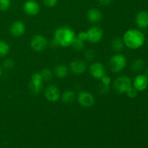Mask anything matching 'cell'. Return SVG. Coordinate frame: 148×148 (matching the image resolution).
Wrapping results in <instances>:
<instances>
[{
	"instance_id": "20",
	"label": "cell",
	"mask_w": 148,
	"mask_h": 148,
	"mask_svg": "<svg viewBox=\"0 0 148 148\" xmlns=\"http://www.w3.org/2000/svg\"><path fill=\"white\" fill-rule=\"evenodd\" d=\"M124 41H123V39L120 38L119 37L115 38L111 41V48L115 51H121L123 48H124Z\"/></svg>"
},
{
	"instance_id": "14",
	"label": "cell",
	"mask_w": 148,
	"mask_h": 148,
	"mask_svg": "<svg viewBox=\"0 0 148 148\" xmlns=\"http://www.w3.org/2000/svg\"><path fill=\"white\" fill-rule=\"evenodd\" d=\"M86 68V64L82 60H75L70 64V70L75 75H82L85 72Z\"/></svg>"
},
{
	"instance_id": "31",
	"label": "cell",
	"mask_w": 148,
	"mask_h": 148,
	"mask_svg": "<svg viewBox=\"0 0 148 148\" xmlns=\"http://www.w3.org/2000/svg\"><path fill=\"white\" fill-rule=\"evenodd\" d=\"M78 38H80L81 40H84V41H85V40H87V37H86V32H84V31H82L80 32V33H78L77 36Z\"/></svg>"
},
{
	"instance_id": "1",
	"label": "cell",
	"mask_w": 148,
	"mask_h": 148,
	"mask_svg": "<svg viewBox=\"0 0 148 148\" xmlns=\"http://www.w3.org/2000/svg\"><path fill=\"white\" fill-rule=\"evenodd\" d=\"M122 39L124 46L131 49H140L145 42V35L137 29H130L126 31Z\"/></svg>"
},
{
	"instance_id": "11",
	"label": "cell",
	"mask_w": 148,
	"mask_h": 148,
	"mask_svg": "<svg viewBox=\"0 0 148 148\" xmlns=\"http://www.w3.org/2000/svg\"><path fill=\"white\" fill-rule=\"evenodd\" d=\"M23 10L27 15L34 16L40 12V6L34 0H27L23 4Z\"/></svg>"
},
{
	"instance_id": "4",
	"label": "cell",
	"mask_w": 148,
	"mask_h": 148,
	"mask_svg": "<svg viewBox=\"0 0 148 148\" xmlns=\"http://www.w3.org/2000/svg\"><path fill=\"white\" fill-rule=\"evenodd\" d=\"M132 87L131 78L127 76H120L114 82V88L119 93H126Z\"/></svg>"
},
{
	"instance_id": "10",
	"label": "cell",
	"mask_w": 148,
	"mask_h": 148,
	"mask_svg": "<svg viewBox=\"0 0 148 148\" xmlns=\"http://www.w3.org/2000/svg\"><path fill=\"white\" fill-rule=\"evenodd\" d=\"M44 95L50 102H56L60 98V90L56 85H49L45 90Z\"/></svg>"
},
{
	"instance_id": "18",
	"label": "cell",
	"mask_w": 148,
	"mask_h": 148,
	"mask_svg": "<svg viewBox=\"0 0 148 148\" xmlns=\"http://www.w3.org/2000/svg\"><path fill=\"white\" fill-rule=\"evenodd\" d=\"M145 62L143 59H135L131 65V69L135 73H140L144 69Z\"/></svg>"
},
{
	"instance_id": "7",
	"label": "cell",
	"mask_w": 148,
	"mask_h": 148,
	"mask_svg": "<svg viewBox=\"0 0 148 148\" xmlns=\"http://www.w3.org/2000/svg\"><path fill=\"white\" fill-rule=\"evenodd\" d=\"M103 36V30L98 27H92L86 32L87 40L90 43H98Z\"/></svg>"
},
{
	"instance_id": "25",
	"label": "cell",
	"mask_w": 148,
	"mask_h": 148,
	"mask_svg": "<svg viewBox=\"0 0 148 148\" xmlns=\"http://www.w3.org/2000/svg\"><path fill=\"white\" fill-rule=\"evenodd\" d=\"M137 93H138V91H137L133 86L131 88H130V89L127 91V92H126L127 96L130 98H134L135 97H137Z\"/></svg>"
},
{
	"instance_id": "34",
	"label": "cell",
	"mask_w": 148,
	"mask_h": 148,
	"mask_svg": "<svg viewBox=\"0 0 148 148\" xmlns=\"http://www.w3.org/2000/svg\"><path fill=\"white\" fill-rule=\"evenodd\" d=\"M1 73H2V71H1V67H0V77H1Z\"/></svg>"
},
{
	"instance_id": "23",
	"label": "cell",
	"mask_w": 148,
	"mask_h": 148,
	"mask_svg": "<svg viewBox=\"0 0 148 148\" xmlns=\"http://www.w3.org/2000/svg\"><path fill=\"white\" fill-rule=\"evenodd\" d=\"M40 74L41 75L43 80L51 81L53 78V74H52L51 71L48 68H44L43 69H42Z\"/></svg>"
},
{
	"instance_id": "28",
	"label": "cell",
	"mask_w": 148,
	"mask_h": 148,
	"mask_svg": "<svg viewBox=\"0 0 148 148\" xmlns=\"http://www.w3.org/2000/svg\"><path fill=\"white\" fill-rule=\"evenodd\" d=\"M85 58L88 61H92L94 59V53L92 50H88L85 53Z\"/></svg>"
},
{
	"instance_id": "9",
	"label": "cell",
	"mask_w": 148,
	"mask_h": 148,
	"mask_svg": "<svg viewBox=\"0 0 148 148\" xmlns=\"http://www.w3.org/2000/svg\"><path fill=\"white\" fill-rule=\"evenodd\" d=\"M90 72L94 78L101 79L106 75V69L101 62H93L90 66Z\"/></svg>"
},
{
	"instance_id": "24",
	"label": "cell",
	"mask_w": 148,
	"mask_h": 148,
	"mask_svg": "<svg viewBox=\"0 0 148 148\" xmlns=\"http://www.w3.org/2000/svg\"><path fill=\"white\" fill-rule=\"evenodd\" d=\"M10 5H11L10 0H0V11H6L10 8Z\"/></svg>"
},
{
	"instance_id": "13",
	"label": "cell",
	"mask_w": 148,
	"mask_h": 148,
	"mask_svg": "<svg viewBox=\"0 0 148 148\" xmlns=\"http://www.w3.org/2000/svg\"><path fill=\"white\" fill-rule=\"evenodd\" d=\"M10 33L13 36L15 37H20L23 36L25 31V26L24 23H22L21 21H14V23H12V25L10 27Z\"/></svg>"
},
{
	"instance_id": "26",
	"label": "cell",
	"mask_w": 148,
	"mask_h": 148,
	"mask_svg": "<svg viewBox=\"0 0 148 148\" xmlns=\"http://www.w3.org/2000/svg\"><path fill=\"white\" fill-rule=\"evenodd\" d=\"M14 65V62L11 59H6L4 62L3 64V66H4L7 69H10V68H12Z\"/></svg>"
},
{
	"instance_id": "19",
	"label": "cell",
	"mask_w": 148,
	"mask_h": 148,
	"mask_svg": "<svg viewBox=\"0 0 148 148\" xmlns=\"http://www.w3.org/2000/svg\"><path fill=\"white\" fill-rule=\"evenodd\" d=\"M54 74L59 78H64L68 75V69L65 65L59 64L54 69Z\"/></svg>"
},
{
	"instance_id": "5",
	"label": "cell",
	"mask_w": 148,
	"mask_h": 148,
	"mask_svg": "<svg viewBox=\"0 0 148 148\" xmlns=\"http://www.w3.org/2000/svg\"><path fill=\"white\" fill-rule=\"evenodd\" d=\"M30 46L34 51L41 52L44 51L48 46L47 39L40 35H36L33 36L30 41Z\"/></svg>"
},
{
	"instance_id": "35",
	"label": "cell",
	"mask_w": 148,
	"mask_h": 148,
	"mask_svg": "<svg viewBox=\"0 0 148 148\" xmlns=\"http://www.w3.org/2000/svg\"><path fill=\"white\" fill-rule=\"evenodd\" d=\"M147 43H148V38H147Z\"/></svg>"
},
{
	"instance_id": "8",
	"label": "cell",
	"mask_w": 148,
	"mask_h": 148,
	"mask_svg": "<svg viewBox=\"0 0 148 148\" xmlns=\"http://www.w3.org/2000/svg\"><path fill=\"white\" fill-rule=\"evenodd\" d=\"M43 79L39 72H36L31 77V80L30 83V90L33 94L39 93L43 88Z\"/></svg>"
},
{
	"instance_id": "30",
	"label": "cell",
	"mask_w": 148,
	"mask_h": 148,
	"mask_svg": "<svg viewBox=\"0 0 148 148\" xmlns=\"http://www.w3.org/2000/svg\"><path fill=\"white\" fill-rule=\"evenodd\" d=\"M109 90V86L108 85H101V86L99 87V91L101 92L102 93H105V92H107Z\"/></svg>"
},
{
	"instance_id": "27",
	"label": "cell",
	"mask_w": 148,
	"mask_h": 148,
	"mask_svg": "<svg viewBox=\"0 0 148 148\" xmlns=\"http://www.w3.org/2000/svg\"><path fill=\"white\" fill-rule=\"evenodd\" d=\"M43 2L46 7H53L57 4L58 0H43Z\"/></svg>"
},
{
	"instance_id": "29",
	"label": "cell",
	"mask_w": 148,
	"mask_h": 148,
	"mask_svg": "<svg viewBox=\"0 0 148 148\" xmlns=\"http://www.w3.org/2000/svg\"><path fill=\"white\" fill-rule=\"evenodd\" d=\"M101 81H102V83L103 84V85H108V86H109L110 83H111V78L106 75L103 77L102 79H101Z\"/></svg>"
},
{
	"instance_id": "17",
	"label": "cell",
	"mask_w": 148,
	"mask_h": 148,
	"mask_svg": "<svg viewBox=\"0 0 148 148\" xmlns=\"http://www.w3.org/2000/svg\"><path fill=\"white\" fill-rule=\"evenodd\" d=\"M75 99V93L72 90H66L63 92L62 96V101L64 103H72Z\"/></svg>"
},
{
	"instance_id": "22",
	"label": "cell",
	"mask_w": 148,
	"mask_h": 148,
	"mask_svg": "<svg viewBox=\"0 0 148 148\" xmlns=\"http://www.w3.org/2000/svg\"><path fill=\"white\" fill-rule=\"evenodd\" d=\"M84 42H85L84 40H81L80 38H79L76 36L73 43H72L71 46H72V48H73L75 51H81L84 48Z\"/></svg>"
},
{
	"instance_id": "33",
	"label": "cell",
	"mask_w": 148,
	"mask_h": 148,
	"mask_svg": "<svg viewBox=\"0 0 148 148\" xmlns=\"http://www.w3.org/2000/svg\"><path fill=\"white\" fill-rule=\"evenodd\" d=\"M145 75L147 77H148V67L146 69V70H145Z\"/></svg>"
},
{
	"instance_id": "3",
	"label": "cell",
	"mask_w": 148,
	"mask_h": 148,
	"mask_svg": "<svg viewBox=\"0 0 148 148\" xmlns=\"http://www.w3.org/2000/svg\"><path fill=\"white\" fill-rule=\"evenodd\" d=\"M127 65V59L121 53H117L114 55L110 59L108 66L110 69L114 73H119L124 70Z\"/></svg>"
},
{
	"instance_id": "21",
	"label": "cell",
	"mask_w": 148,
	"mask_h": 148,
	"mask_svg": "<svg viewBox=\"0 0 148 148\" xmlns=\"http://www.w3.org/2000/svg\"><path fill=\"white\" fill-rule=\"evenodd\" d=\"M10 45L4 40H0V58L7 56L10 52Z\"/></svg>"
},
{
	"instance_id": "12",
	"label": "cell",
	"mask_w": 148,
	"mask_h": 148,
	"mask_svg": "<svg viewBox=\"0 0 148 148\" xmlns=\"http://www.w3.org/2000/svg\"><path fill=\"white\" fill-rule=\"evenodd\" d=\"M148 77L145 75H138L135 77L133 81L132 86L137 91H144L147 88Z\"/></svg>"
},
{
	"instance_id": "15",
	"label": "cell",
	"mask_w": 148,
	"mask_h": 148,
	"mask_svg": "<svg viewBox=\"0 0 148 148\" xmlns=\"http://www.w3.org/2000/svg\"><path fill=\"white\" fill-rule=\"evenodd\" d=\"M135 23L140 29L147 28L148 27V12L141 11L137 13L135 17Z\"/></svg>"
},
{
	"instance_id": "6",
	"label": "cell",
	"mask_w": 148,
	"mask_h": 148,
	"mask_svg": "<svg viewBox=\"0 0 148 148\" xmlns=\"http://www.w3.org/2000/svg\"><path fill=\"white\" fill-rule=\"evenodd\" d=\"M77 101L82 106L89 108L94 105L95 98L90 92L88 91H81L77 95Z\"/></svg>"
},
{
	"instance_id": "32",
	"label": "cell",
	"mask_w": 148,
	"mask_h": 148,
	"mask_svg": "<svg viewBox=\"0 0 148 148\" xmlns=\"http://www.w3.org/2000/svg\"><path fill=\"white\" fill-rule=\"evenodd\" d=\"M98 3L103 6H107L110 4L111 0H98Z\"/></svg>"
},
{
	"instance_id": "16",
	"label": "cell",
	"mask_w": 148,
	"mask_h": 148,
	"mask_svg": "<svg viewBox=\"0 0 148 148\" xmlns=\"http://www.w3.org/2000/svg\"><path fill=\"white\" fill-rule=\"evenodd\" d=\"M102 13L98 9L91 8L87 12V18L91 23H98L102 20Z\"/></svg>"
},
{
	"instance_id": "2",
	"label": "cell",
	"mask_w": 148,
	"mask_h": 148,
	"mask_svg": "<svg viewBox=\"0 0 148 148\" xmlns=\"http://www.w3.org/2000/svg\"><path fill=\"white\" fill-rule=\"evenodd\" d=\"M76 37L75 31L69 27H62L55 31L53 41L55 44L62 47H68L72 45Z\"/></svg>"
}]
</instances>
